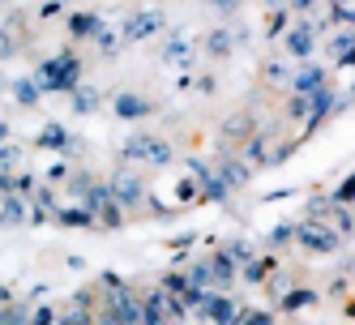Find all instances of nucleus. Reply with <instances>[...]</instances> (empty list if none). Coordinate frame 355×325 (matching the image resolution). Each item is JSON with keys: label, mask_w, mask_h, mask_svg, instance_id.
<instances>
[{"label": "nucleus", "mask_w": 355, "mask_h": 325, "mask_svg": "<svg viewBox=\"0 0 355 325\" xmlns=\"http://www.w3.org/2000/svg\"><path fill=\"white\" fill-rule=\"evenodd\" d=\"M78 82H82V60L73 56V52H60V56L43 60L35 69V86L39 90H52V94H69Z\"/></svg>", "instance_id": "f257e3e1"}, {"label": "nucleus", "mask_w": 355, "mask_h": 325, "mask_svg": "<svg viewBox=\"0 0 355 325\" xmlns=\"http://www.w3.org/2000/svg\"><path fill=\"white\" fill-rule=\"evenodd\" d=\"M120 155H124V159H133V163L167 167V163H171V146H167L163 137H155V133H133V137H124Z\"/></svg>", "instance_id": "f03ea898"}, {"label": "nucleus", "mask_w": 355, "mask_h": 325, "mask_svg": "<svg viewBox=\"0 0 355 325\" xmlns=\"http://www.w3.org/2000/svg\"><path fill=\"white\" fill-rule=\"evenodd\" d=\"M82 206L90 210V218L98 222V227H120L124 222V210H120V202L112 197L107 184H90V193L82 197Z\"/></svg>", "instance_id": "7ed1b4c3"}, {"label": "nucleus", "mask_w": 355, "mask_h": 325, "mask_svg": "<svg viewBox=\"0 0 355 325\" xmlns=\"http://www.w3.org/2000/svg\"><path fill=\"white\" fill-rule=\"evenodd\" d=\"M295 244L304 248V253H338L343 248L338 231L321 227V222H295Z\"/></svg>", "instance_id": "20e7f679"}, {"label": "nucleus", "mask_w": 355, "mask_h": 325, "mask_svg": "<svg viewBox=\"0 0 355 325\" xmlns=\"http://www.w3.org/2000/svg\"><path fill=\"white\" fill-rule=\"evenodd\" d=\"M107 188H112V197L120 202V210H133V206H141V202H146V184H141L137 171H129V167L116 171Z\"/></svg>", "instance_id": "39448f33"}, {"label": "nucleus", "mask_w": 355, "mask_h": 325, "mask_svg": "<svg viewBox=\"0 0 355 325\" xmlns=\"http://www.w3.org/2000/svg\"><path fill=\"white\" fill-rule=\"evenodd\" d=\"M159 30H163V13H159V9H141V13H129V17H124V26H120L124 43H141V39L159 35Z\"/></svg>", "instance_id": "423d86ee"}, {"label": "nucleus", "mask_w": 355, "mask_h": 325, "mask_svg": "<svg viewBox=\"0 0 355 325\" xmlns=\"http://www.w3.org/2000/svg\"><path fill=\"white\" fill-rule=\"evenodd\" d=\"M329 112H334V90H329V86L313 90V94H309V116H304V137L317 133V129H321V120H325Z\"/></svg>", "instance_id": "0eeeda50"}, {"label": "nucleus", "mask_w": 355, "mask_h": 325, "mask_svg": "<svg viewBox=\"0 0 355 325\" xmlns=\"http://www.w3.org/2000/svg\"><path fill=\"white\" fill-rule=\"evenodd\" d=\"M189 171H193V180H197V188H201V197L206 202H227V184L218 180V171L214 167H206V163H189Z\"/></svg>", "instance_id": "6e6552de"}, {"label": "nucleus", "mask_w": 355, "mask_h": 325, "mask_svg": "<svg viewBox=\"0 0 355 325\" xmlns=\"http://www.w3.org/2000/svg\"><path fill=\"white\" fill-rule=\"evenodd\" d=\"M313 47H317V26H313V21H300V26L287 30V52H291V56L309 60V56H313Z\"/></svg>", "instance_id": "1a4fd4ad"}, {"label": "nucleus", "mask_w": 355, "mask_h": 325, "mask_svg": "<svg viewBox=\"0 0 355 325\" xmlns=\"http://www.w3.org/2000/svg\"><path fill=\"white\" fill-rule=\"evenodd\" d=\"M291 86H295V94H313V90H321L329 82H325V69L321 64H304V69L291 73Z\"/></svg>", "instance_id": "9d476101"}, {"label": "nucleus", "mask_w": 355, "mask_h": 325, "mask_svg": "<svg viewBox=\"0 0 355 325\" xmlns=\"http://www.w3.org/2000/svg\"><path fill=\"white\" fill-rule=\"evenodd\" d=\"M155 112V103L150 98H141V94H116V116L120 120H141V116H150Z\"/></svg>", "instance_id": "9b49d317"}, {"label": "nucleus", "mask_w": 355, "mask_h": 325, "mask_svg": "<svg viewBox=\"0 0 355 325\" xmlns=\"http://www.w3.org/2000/svg\"><path fill=\"white\" fill-rule=\"evenodd\" d=\"M248 176H252V171H248V163H240V159H223V163H218V180L227 184V193H232V188H244Z\"/></svg>", "instance_id": "f8f14e48"}, {"label": "nucleus", "mask_w": 355, "mask_h": 325, "mask_svg": "<svg viewBox=\"0 0 355 325\" xmlns=\"http://www.w3.org/2000/svg\"><path fill=\"white\" fill-rule=\"evenodd\" d=\"M329 56H334L338 69H351L355 64V35L351 30H338L334 39H329Z\"/></svg>", "instance_id": "ddd939ff"}, {"label": "nucleus", "mask_w": 355, "mask_h": 325, "mask_svg": "<svg viewBox=\"0 0 355 325\" xmlns=\"http://www.w3.org/2000/svg\"><path fill=\"white\" fill-rule=\"evenodd\" d=\"M98 30H103V17H94V13H69V35L73 39H94Z\"/></svg>", "instance_id": "4468645a"}, {"label": "nucleus", "mask_w": 355, "mask_h": 325, "mask_svg": "<svg viewBox=\"0 0 355 325\" xmlns=\"http://www.w3.org/2000/svg\"><path fill=\"white\" fill-rule=\"evenodd\" d=\"M313 304H317V291H309V287H291V291L278 295V308L283 313H300V308H313Z\"/></svg>", "instance_id": "2eb2a0df"}, {"label": "nucleus", "mask_w": 355, "mask_h": 325, "mask_svg": "<svg viewBox=\"0 0 355 325\" xmlns=\"http://www.w3.org/2000/svg\"><path fill=\"white\" fill-rule=\"evenodd\" d=\"M240 304H232L227 295H214V304H210V313H206V321H214V325H236L240 321Z\"/></svg>", "instance_id": "dca6fc26"}, {"label": "nucleus", "mask_w": 355, "mask_h": 325, "mask_svg": "<svg viewBox=\"0 0 355 325\" xmlns=\"http://www.w3.org/2000/svg\"><path fill=\"white\" fill-rule=\"evenodd\" d=\"M17 222H26V202H21V193H9L0 202V227H17Z\"/></svg>", "instance_id": "f3484780"}, {"label": "nucleus", "mask_w": 355, "mask_h": 325, "mask_svg": "<svg viewBox=\"0 0 355 325\" xmlns=\"http://www.w3.org/2000/svg\"><path fill=\"white\" fill-rule=\"evenodd\" d=\"M206 52H210L214 60L232 56V52H236V30H223V26H218V30H210V35H206Z\"/></svg>", "instance_id": "a211bd4d"}, {"label": "nucleus", "mask_w": 355, "mask_h": 325, "mask_svg": "<svg viewBox=\"0 0 355 325\" xmlns=\"http://www.w3.org/2000/svg\"><path fill=\"white\" fill-rule=\"evenodd\" d=\"M206 265H210V279H214V287H227V283H232V279H236V261H232V257H227V253H223V248H218V253H214V257H210Z\"/></svg>", "instance_id": "6ab92c4d"}, {"label": "nucleus", "mask_w": 355, "mask_h": 325, "mask_svg": "<svg viewBox=\"0 0 355 325\" xmlns=\"http://www.w3.org/2000/svg\"><path fill=\"white\" fill-rule=\"evenodd\" d=\"M39 146L43 150H73V133L64 129V124H47V129L39 133Z\"/></svg>", "instance_id": "aec40b11"}, {"label": "nucleus", "mask_w": 355, "mask_h": 325, "mask_svg": "<svg viewBox=\"0 0 355 325\" xmlns=\"http://www.w3.org/2000/svg\"><path fill=\"white\" fill-rule=\"evenodd\" d=\"M163 56H167L171 64L189 69V64H193V52H189V35H171V39H167V47H163Z\"/></svg>", "instance_id": "412c9836"}, {"label": "nucleus", "mask_w": 355, "mask_h": 325, "mask_svg": "<svg viewBox=\"0 0 355 325\" xmlns=\"http://www.w3.org/2000/svg\"><path fill=\"white\" fill-rule=\"evenodd\" d=\"M39 86H35V78H21V82H13V98H17V103L21 107H39Z\"/></svg>", "instance_id": "4be33fe9"}, {"label": "nucleus", "mask_w": 355, "mask_h": 325, "mask_svg": "<svg viewBox=\"0 0 355 325\" xmlns=\"http://www.w3.org/2000/svg\"><path fill=\"white\" fill-rule=\"evenodd\" d=\"M69 94H73V112H82V116H90V112L98 107V94H94L90 86H82V82H78V86H73Z\"/></svg>", "instance_id": "5701e85b"}, {"label": "nucleus", "mask_w": 355, "mask_h": 325, "mask_svg": "<svg viewBox=\"0 0 355 325\" xmlns=\"http://www.w3.org/2000/svg\"><path fill=\"white\" fill-rule=\"evenodd\" d=\"M52 218H56V222H64V227H94V218H90V210H86V206H73V210H56Z\"/></svg>", "instance_id": "b1692460"}, {"label": "nucleus", "mask_w": 355, "mask_h": 325, "mask_svg": "<svg viewBox=\"0 0 355 325\" xmlns=\"http://www.w3.org/2000/svg\"><path fill=\"white\" fill-rule=\"evenodd\" d=\"M274 274V257H252V261H244V279L248 283H266Z\"/></svg>", "instance_id": "393cba45"}, {"label": "nucleus", "mask_w": 355, "mask_h": 325, "mask_svg": "<svg viewBox=\"0 0 355 325\" xmlns=\"http://www.w3.org/2000/svg\"><path fill=\"white\" fill-rule=\"evenodd\" d=\"M184 279H189V287H193V291H210V283H214V279H210V265H206V261H197V265L184 274Z\"/></svg>", "instance_id": "a878e982"}, {"label": "nucleus", "mask_w": 355, "mask_h": 325, "mask_svg": "<svg viewBox=\"0 0 355 325\" xmlns=\"http://www.w3.org/2000/svg\"><path fill=\"white\" fill-rule=\"evenodd\" d=\"M266 240H270V248H283V244H291V240H295V222H278V227H274Z\"/></svg>", "instance_id": "bb28decb"}, {"label": "nucleus", "mask_w": 355, "mask_h": 325, "mask_svg": "<svg viewBox=\"0 0 355 325\" xmlns=\"http://www.w3.org/2000/svg\"><path fill=\"white\" fill-rule=\"evenodd\" d=\"M90 184H94V180L86 176V171H73V176H64V188H69V193H78V197H86Z\"/></svg>", "instance_id": "cd10ccee"}, {"label": "nucleus", "mask_w": 355, "mask_h": 325, "mask_svg": "<svg viewBox=\"0 0 355 325\" xmlns=\"http://www.w3.org/2000/svg\"><path fill=\"white\" fill-rule=\"evenodd\" d=\"M329 202H334V206H351V202H355V176H347V180L334 188V197H329Z\"/></svg>", "instance_id": "c85d7f7f"}, {"label": "nucleus", "mask_w": 355, "mask_h": 325, "mask_svg": "<svg viewBox=\"0 0 355 325\" xmlns=\"http://www.w3.org/2000/svg\"><path fill=\"white\" fill-rule=\"evenodd\" d=\"M236 325H274V313L270 308H252V313H240Z\"/></svg>", "instance_id": "c756f323"}, {"label": "nucleus", "mask_w": 355, "mask_h": 325, "mask_svg": "<svg viewBox=\"0 0 355 325\" xmlns=\"http://www.w3.org/2000/svg\"><path fill=\"white\" fill-rule=\"evenodd\" d=\"M163 291L184 299V295H189V279H184V274H167V279H163Z\"/></svg>", "instance_id": "7c9ffc66"}, {"label": "nucleus", "mask_w": 355, "mask_h": 325, "mask_svg": "<svg viewBox=\"0 0 355 325\" xmlns=\"http://www.w3.org/2000/svg\"><path fill=\"white\" fill-rule=\"evenodd\" d=\"M56 325H90V308H69L56 317Z\"/></svg>", "instance_id": "2f4dec72"}, {"label": "nucleus", "mask_w": 355, "mask_h": 325, "mask_svg": "<svg viewBox=\"0 0 355 325\" xmlns=\"http://www.w3.org/2000/svg\"><path fill=\"white\" fill-rule=\"evenodd\" d=\"M94 43H98V52H103V56H112L116 47H120V43H116V30H107V26H103V30L94 35Z\"/></svg>", "instance_id": "473e14b6"}, {"label": "nucleus", "mask_w": 355, "mask_h": 325, "mask_svg": "<svg viewBox=\"0 0 355 325\" xmlns=\"http://www.w3.org/2000/svg\"><path fill=\"white\" fill-rule=\"evenodd\" d=\"M329 210H334V218H338V231H355V214H351L347 206H334V202H329Z\"/></svg>", "instance_id": "72a5a7b5"}, {"label": "nucleus", "mask_w": 355, "mask_h": 325, "mask_svg": "<svg viewBox=\"0 0 355 325\" xmlns=\"http://www.w3.org/2000/svg\"><path fill=\"white\" fill-rule=\"evenodd\" d=\"M248 159H270V150H266V133H252V137H248Z\"/></svg>", "instance_id": "f704fd0d"}, {"label": "nucleus", "mask_w": 355, "mask_h": 325, "mask_svg": "<svg viewBox=\"0 0 355 325\" xmlns=\"http://www.w3.org/2000/svg\"><path fill=\"white\" fill-rule=\"evenodd\" d=\"M266 78H270V82L278 86V82H291V73H287V64H278V60H270V64H266Z\"/></svg>", "instance_id": "c9c22d12"}, {"label": "nucleus", "mask_w": 355, "mask_h": 325, "mask_svg": "<svg viewBox=\"0 0 355 325\" xmlns=\"http://www.w3.org/2000/svg\"><path fill=\"white\" fill-rule=\"evenodd\" d=\"M31 325H56V313L47 308V304H39V308L31 313Z\"/></svg>", "instance_id": "e433bc0d"}, {"label": "nucleus", "mask_w": 355, "mask_h": 325, "mask_svg": "<svg viewBox=\"0 0 355 325\" xmlns=\"http://www.w3.org/2000/svg\"><path fill=\"white\" fill-rule=\"evenodd\" d=\"M291 116H295V120L309 116V94H295V98H291Z\"/></svg>", "instance_id": "4c0bfd02"}, {"label": "nucleus", "mask_w": 355, "mask_h": 325, "mask_svg": "<svg viewBox=\"0 0 355 325\" xmlns=\"http://www.w3.org/2000/svg\"><path fill=\"white\" fill-rule=\"evenodd\" d=\"M283 26H287V13H283V9H274V17H270V35H278Z\"/></svg>", "instance_id": "58836bf2"}, {"label": "nucleus", "mask_w": 355, "mask_h": 325, "mask_svg": "<svg viewBox=\"0 0 355 325\" xmlns=\"http://www.w3.org/2000/svg\"><path fill=\"white\" fill-rule=\"evenodd\" d=\"M64 176H69V167H64V163H56V167H47V180H52V184H60Z\"/></svg>", "instance_id": "ea45409f"}, {"label": "nucleus", "mask_w": 355, "mask_h": 325, "mask_svg": "<svg viewBox=\"0 0 355 325\" xmlns=\"http://www.w3.org/2000/svg\"><path fill=\"white\" fill-rule=\"evenodd\" d=\"M210 5H214L218 13H236V5H240V0H210Z\"/></svg>", "instance_id": "a19ab883"}, {"label": "nucleus", "mask_w": 355, "mask_h": 325, "mask_svg": "<svg viewBox=\"0 0 355 325\" xmlns=\"http://www.w3.org/2000/svg\"><path fill=\"white\" fill-rule=\"evenodd\" d=\"M5 56H13V39L0 30V60H5Z\"/></svg>", "instance_id": "79ce46f5"}, {"label": "nucleus", "mask_w": 355, "mask_h": 325, "mask_svg": "<svg viewBox=\"0 0 355 325\" xmlns=\"http://www.w3.org/2000/svg\"><path fill=\"white\" fill-rule=\"evenodd\" d=\"M287 5H291V9H295V13H309V9H313V5H317V0H287Z\"/></svg>", "instance_id": "37998d69"}, {"label": "nucleus", "mask_w": 355, "mask_h": 325, "mask_svg": "<svg viewBox=\"0 0 355 325\" xmlns=\"http://www.w3.org/2000/svg\"><path fill=\"white\" fill-rule=\"evenodd\" d=\"M0 146H9V124H0Z\"/></svg>", "instance_id": "c03bdc74"}, {"label": "nucleus", "mask_w": 355, "mask_h": 325, "mask_svg": "<svg viewBox=\"0 0 355 325\" xmlns=\"http://www.w3.org/2000/svg\"><path fill=\"white\" fill-rule=\"evenodd\" d=\"M9 299H13V295H9V287H0V308H5V304H9Z\"/></svg>", "instance_id": "a18cd8bd"}, {"label": "nucleus", "mask_w": 355, "mask_h": 325, "mask_svg": "<svg viewBox=\"0 0 355 325\" xmlns=\"http://www.w3.org/2000/svg\"><path fill=\"white\" fill-rule=\"evenodd\" d=\"M278 5H283V0H266V9H278Z\"/></svg>", "instance_id": "49530a36"}, {"label": "nucleus", "mask_w": 355, "mask_h": 325, "mask_svg": "<svg viewBox=\"0 0 355 325\" xmlns=\"http://www.w3.org/2000/svg\"><path fill=\"white\" fill-rule=\"evenodd\" d=\"M338 5H355V0H338Z\"/></svg>", "instance_id": "de8ad7c7"}, {"label": "nucleus", "mask_w": 355, "mask_h": 325, "mask_svg": "<svg viewBox=\"0 0 355 325\" xmlns=\"http://www.w3.org/2000/svg\"><path fill=\"white\" fill-rule=\"evenodd\" d=\"M0 86H5V73H0Z\"/></svg>", "instance_id": "09e8293b"}, {"label": "nucleus", "mask_w": 355, "mask_h": 325, "mask_svg": "<svg viewBox=\"0 0 355 325\" xmlns=\"http://www.w3.org/2000/svg\"><path fill=\"white\" fill-rule=\"evenodd\" d=\"M0 5H5V0H0Z\"/></svg>", "instance_id": "8fccbe9b"}, {"label": "nucleus", "mask_w": 355, "mask_h": 325, "mask_svg": "<svg viewBox=\"0 0 355 325\" xmlns=\"http://www.w3.org/2000/svg\"><path fill=\"white\" fill-rule=\"evenodd\" d=\"M90 325H94V321H90Z\"/></svg>", "instance_id": "3c124183"}]
</instances>
